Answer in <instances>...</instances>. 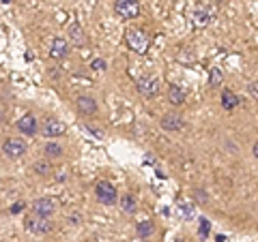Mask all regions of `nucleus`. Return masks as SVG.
Returning a JSON list of instances; mask_svg holds the SVG:
<instances>
[{"label": "nucleus", "mask_w": 258, "mask_h": 242, "mask_svg": "<svg viewBox=\"0 0 258 242\" xmlns=\"http://www.w3.org/2000/svg\"><path fill=\"white\" fill-rule=\"evenodd\" d=\"M125 39H127V45L129 50L136 52V54H147L149 50V37L147 32H142L140 28H129L125 32Z\"/></svg>", "instance_id": "nucleus-1"}, {"label": "nucleus", "mask_w": 258, "mask_h": 242, "mask_svg": "<svg viewBox=\"0 0 258 242\" xmlns=\"http://www.w3.org/2000/svg\"><path fill=\"white\" fill-rule=\"evenodd\" d=\"M26 229L37 233V236H41V233H50L54 229V223L50 219H43V216H37V214H30L26 219Z\"/></svg>", "instance_id": "nucleus-2"}, {"label": "nucleus", "mask_w": 258, "mask_h": 242, "mask_svg": "<svg viewBox=\"0 0 258 242\" xmlns=\"http://www.w3.org/2000/svg\"><path fill=\"white\" fill-rule=\"evenodd\" d=\"M26 150H28L26 142L18 140V137H7L5 144H3V152H5V155L9 157V159H20V157L26 155Z\"/></svg>", "instance_id": "nucleus-3"}, {"label": "nucleus", "mask_w": 258, "mask_h": 242, "mask_svg": "<svg viewBox=\"0 0 258 242\" xmlns=\"http://www.w3.org/2000/svg\"><path fill=\"white\" fill-rule=\"evenodd\" d=\"M114 9L123 20H134L140 13V3L138 0H116Z\"/></svg>", "instance_id": "nucleus-4"}, {"label": "nucleus", "mask_w": 258, "mask_h": 242, "mask_svg": "<svg viewBox=\"0 0 258 242\" xmlns=\"http://www.w3.org/2000/svg\"><path fill=\"white\" fill-rule=\"evenodd\" d=\"M95 195H97V199L101 201V204H106V206H112L116 201V189L112 187L110 182H106V180H99L95 184Z\"/></svg>", "instance_id": "nucleus-5"}, {"label": "nucleus", "mask_w": 258, "mask_h": 242, "mask_svg": "<svg viewBox=\"0 0 258 242\" xmlns=\"http://www.w3.org/2000/svg\"><path fill=\"white\" fill-rule=\"evenodd\" d=\"M30 210H32V214H37V216L50 219V216L54 214V210H56V204L50 197H39V199H35L30 204Z\"/></svg>", "instance_id": "nucleus-6"}, {"label": "nucleus", "mask_w": 258, "mask_h": 242, "mask_svg": "<svg viewBox=\"0 0 258 242\" xmlns=\"http://www.w3.org/2000/svg\"><path fill=\"white\" fill-rule=\"evenodd\" d=\"M159 88H161V84H159L157 77L147 75V77L138 79V92L142 96H155V94H159Z\"/></svg>", "instance_id": "nucleus-7"}, {"label": "nucleus", "mask_w": 258, "mask_h": 242, "mask_svg": "<svg viewBox=\"0 0 258 242\" xmlns=\"http://www.w3.org/2000/svg\"><path fill=\"white\" fill-rule=\"evenodd\" d=\"M41 131H43L45 137H60L64 133V125L60 123V120H56V118H45Z\"/></svg>", "instance_id": "nucleus-8"}, {"label": "nucleus", "mask_w": 258, "mask_h": 242, "mask_svg": "<svg viewBox=\"0 0 258 242\" xmlns=\"http://www.w3.org/2000/svg\"><path fill=\"white\" fill-rule=\"evenodd\" d=\"M76 107H78V111L80 114H84V116H93V114H97V101L93 99V96H78L76 99Z\"/></svg>", "instance_id": "nucleus-9"}, {"label": "nucleus", "mask_w": 258, "mask_h": 242, "mask_svg": "<svg viewBox=\"0 0 258 242\" xmlns=\"http://www.w3.org/2000/svg\"><path fill=\"white\" fill-rule=\"evenodd\" d=\"M159 125H161L164 131H181V129L185 127V120L179 114H166V116H161Z\"/></svg>", "instance_id": "nucleus-10"}, {"label": "nucleus", "mask_w": 258, "mask_h": 242, "mask_svg": "<svg viewBox=\"0 0 258 242\" xmlns=\"http://www.w3.org/2000/svg\"><path fill=\"white\" fill-rule=\"evenodd\" d=\"M67 54H69V41L64 37H56L50 47V56L58 60V58H64Z\"/></svg>", "instance_id": "nucleus-11"}, {"label": "nucleus", "mask_w": 258, "mask_h": 242, "mask_svg": "<svg viewBox=\"0 0 258 242\" xmlns=\"http://www.w3.org/2000/svg\"><path fill=\"white\" fill-rule=\"evenodd\" d=\"M18 129L24 133V135H35L39 131V125H37V120L32 114H26V116H22L18 120Z\"/></svg>", "instance_id": "nucleus-12"}, {"label": "nucleus", "mask_w": 258, "mask_h": 242, "mask_svg": "<svg viewBox=\"0 0 258 242\" xmlns=\"http://www.w3.org/2000/svg\"><path fill=\"white\" fill-rule=\"evenodd\" d=\"M69 41L74 43L76 47H82L86 43V37H84V30L80 24H74V26L69 28Z\"/></svg>", "instance_id": "nucleus-13"}, {"label": "nucleus", "mask_w": 258, "mask_h": 242, "mask_svg": "<svg viewBox=\"0 0 258 242\" xmlns=\"http://www.w3.org/2000/svg\"><path fill=\"white\" fill-rule=\"evenodd\" d=\"M118 204H120V210H123L125 214H134L136 210H138V204H136V197L134 195H123L118 199Z\"/></svg>", "instance_id": "nucleus-14"}, {"label": "nucleus", "mask_w": 258, "mask_h": 242, "mask_svg": "<svg viewBox=\"0 0 258 242\" xmlns=\"http://www.w3.org/2000/svg\"><path fill=\"white\" fill-rule=\"evenodd\" d=\"M168 99H170L172 105H183V101H185V92H183V88H179L176 84H172L170 88H168Z\"/></svg>", "instance_id": "nucleus-15"}, {"label": "nucleus", "mask_w": 258, "mask_h": 242, "mask_svg": "<svg viewBox=\"0 0 258 242\" xmlns=\"http://www.w3.org/2000/svg\"><path fill=\"white\" fill-rule=\"evenodd\" d=\"M239 105V96L232 90H224L222 92V107L224 109H235Z\"/></svg>", "instance_id": "nucleus-16"}, {"label": "nucleus", "mask_w": 258, "mask_h": 242, "mask_svg": "<svg viewBox=\"0 0 258 242\" xmlns=\"http://www.w3.org/2000/svg\"><path fill=\"white\" fill-rule=\"evenodd\" d=\"M43 152H45L47 159H58V157H62V148L58 146V144H54V142H47L45 146H43Z\"/></svg>", "instance_id": "nucleus-17"}, {"label": "nucleus", "mask_w": 258, "mask_h": 242, "mask_svg": "<svg viewBox=\"0 0 258 242\" xmlns=\"http://www.w3.org/2000/svg\"><path fill=\"white\" fill-rule=\"evenodd\" d=\"M50 161H45V159H41V161H37L35 165H32V172L35 174H39V176H47L50 174Z\"/></svg>", "instance_id": "nucleus-18"}, {"label": "nucleus", "mask_w": 258, "mask_h": 242, "mask_svg": "<svg viewBox=\"0 0 258 242\" xmlns=\"http://www.w3.org/2000/svg\"><path fill=\"white\" fill-rule=\"evenodd\" d=\"M136 229H138L140 238H149L153 233V223L151 221H142V223H138V227H136Z\"/></svg>", "instance_id": "nucleus-19"}, {"label": "nucleus", "mask_w": 258, "mask_h": 242, "mask_svg": "<svg viewBox=\"0 0 258 242\" xmlns=\"http://www.w3.org/2000/svg\"><path fill=\"white\" fill-rule=\"evenodd\" d=\"M194 20H196L198 26H207L209 24V13L207 11H196L194 13Z\"/></svg>", "instance_id": "nucleus-20"}, {"label": "nucleus", "mask_w": 258, "mask_h": 242, "mask_svg": "<svg viewBox=\"0 0 258 242\" xmlns=\"http://www.w3.org/2000/svg\"><path fill=\"white\" fill-rule=\"evenodd\" d=\"M222 79H224L222 71H220V69H211V84H213V86H220Z\"/></svg>", "instance_id": "nucleus-21"}, {"label": "nucleus", "mask_w": 258, "mask_h": 242, "mask_svg": "<svg viewBox=\"0 0 258 242\" xmlns=\"http://www.w3.org/2000/svg\"><path fill=\"white\" fill-rule=\"evenodd\" d=\"M209 227H211V223H209L207 219H200V238L209 236Z\"/></svg>", "instance_id": "nucleus-22"}, {"label": "nucleus", "mask_w": 258, "mask_h": 242, "mask_svg": "<svg viewBox=\"0 0 258 242\" xmlns=\"http://www.w3.org/2000/svg\"><path fill=\"white\" fill-rule=\"evenodd\" d=\"M91 69H93V71H106V62H103L101 58H95V60L91 62Z\"/></svg>", "instance_id": "nucleus-23"}, {"label": "nucleus", "mask_w": 258, "mask_h": 242, "mask_svg": "<svg viewBox=\"0 0 258 242\" xmlns=\"http://www.w3.org/2000/svg\"><path fill=\"white\" fill-rule=\"evenodd\" d=\"M247 90H249V94H252L254 99H258V79H254V82L247 86Z\"/></svg>", "instance_id": "nucleus-24"}, {"label": "nucleus", "mask_w": 258, "mask_h": 242, "mask_svg": "<svg viewBox=\"0 0 258 242\" xmlns=\"http://www.w3.org/2000/svg\"><path fill=\"white\" fill-rule=\"evenodd\" d=\"M196 201H207V193L205 191H196Z\"/></svg>", "instance_id": "nucleus-25"}, {"label": "nucleus", "mask_w": 258, "mask_h": 242, "mask_svg": "<svg viewBox=\"0 0 258 242\" xmlns=\"http://www.w3.org/2000/svg\"><path fill=\"white\" fill-rule=\"evenodd\" d=\"M183 216L185 219H189L191 216V206H183Z\"/></svg>", "instance_id": "nucleus-26"}, {"label": "nucleus", "mask_w": 258, "mask_h": 242, "mask_svg": "<svg viewBox=\"0 0 258 242\" xmlns=\"http://www.w3.org/2000/svg\"><path fill=\"white\" fill-rule=\"evenodd\" d=\"M22 208H24L22 204H15V206L11 208V212H13V214H18V212H22Z\"/></svg>", "instance_id": "nucleus-27"}, {"label": "nucleus", "mask_w": 258, "mask_h": 242, "mask_svg": "<svg viewBox=\"0 0 258 242\" xmlns=\"http://www.w3.org/2000/svg\"><path fill=\"white\" fill-rule=\"evenodd\" d=\"M252 152H254V157H256V159H258V142H256V144H254V148H252Z\"/></svg>", "instance_id": "nucleus-28"}, {"label": "nucleus", "mask_w": 258, "mask_h": 242, "mask_svg": "<svg viewBox=\"0 0 258 242\" xmlns=\"http://www.w3.org/2000/svg\"><path fill=\"white\" fill-rule=\"evenodd\" d=\"M0 123H3V114H0Z\"/></svg>", "instance_id": "nucleus-29"}, {"label": "nucleus", "mask_w": 258, "mask_h": 242, "mask_svg": "<svg viewBox=\"0 0 258 242\" xmlns=\"http://www.w3.org/2000/svg\"><path fill=\"white\" fill-rule=\"evenodd\" d=\"M179 242H183V240H179Z\"/></svg>", "instance_id": "nucleus-30"}]
</instances>
